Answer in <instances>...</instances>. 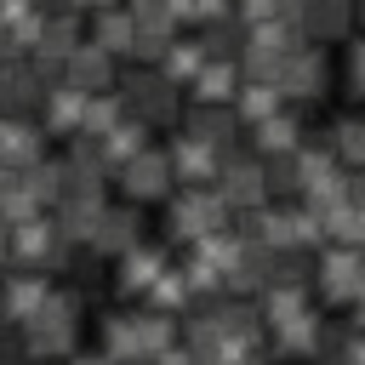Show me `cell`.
Returning <instances> with one entry per match:
<instances>
[{
    "label": "cell",
    "instance_id": "6da1fadb",
    "mask_svg": "<svg viewBox=\"0 0 365 365\" xmlns=\"http://www.w3.org/2000/svg\"><path fill=\"white\" fill-rule=\"evenodd\" d=\"M171 228L177 240H205L222 228V194H205V188H188L177 205H171Z\"/></svg>",
    "mask_w": 365,
    "mask_h": 365
},
{
    "label": "cell",
    "instance_id": "7a4b0ae2",
    "mask_svg": "<svg viewBox=\"0 0 365 365\" xmlns=\"http://www.w3.org/2000/svg\"><path fill=\"white\" fill-rule=\"evenodd\" d=\"M57 245H63V222H51V217H23V222H11V257H17V262H29V268L57 262Z\"/></svg>",
    "mask_w": 365,
    "mask_h": 365
},
{
    "label": "cell",
    "instance_id": "3957f363",
    "mask_svg": "<svg viewBox=\"0 0 365 365\" xmlns=\"http://www.w3.org/2000/svg\"><path fill=\"white\" fill-rule=\"evenodd\" d=\"M325 297L331 302H348V297H359L365 291V251H354V245H336V251H325Z\"/></svg>",
    "mask_w": 365,
    "mask_h": 365
},
{
    "label": "cell",
    "instance_id": "277c9868",
    "mask_svg": "<svg viewBox=\"0 0 365 365\" xmlns=\"http://www.w3.org/2000/svg\"><path fill=\"white\" fill-rule=\"evenodd\" d=\"M120 177H125V194L131 200H160L165 188H171V154H137V160H125L120 165Z\"/></svg>",
    "mask_w": 365,
    "mask_h": 365
},
{
    "label": "cell",
    "instance_id": "5b68a950",
    "mask_svg": "<svg viewBox=\"0 0 365 365\" xmlns=\"http://www.w3.org/2000/svg\"><path fill=\"white\" fill-rule=\"evenodd\" d=\"M217 194H222L228 205H262V200H268V171L251 165V160H234V165H222Z\"/></svg>",
    "mask_w": 365,
    "mask_h": 365
},
{
    "label": "cell",
    "instance_id": "8992f818",
    "mask_svg": "<svg viewBox=\"0 0 365 365\" xmlns=\"http://www.w3.org/2000/svg\"><path fill=\"white\" fill-rule=\"evenodd\" d=\"M165 268H171V262H165V251H154V245H131V251L120 257V291H125V297L154 291Z\"/></svg>",
    "mask_w": 365,
    "mask_h": 365
},
{
    "label": "cell",
    "instance_id": "52a82bcc",
    "mask_svg": "<svg viewBox=\"0 0 365 365\" xmlns=\"http://www.w3.org/2000/svg\"><path fill=\"white\" fill-rule=\"evenodd\" d=\"M29 354L34 359H57V354H68L74 348V319H57V314H40V319H29Z\"/></svg>",
    "mask_w": 365,
    "mask_h": 365
},
{
    "label": "cell",
    "instance_id": "ba28073f",
    "mask_svg": "<svg viewBox=\"0 0 365 365\" xmlns=\"http://www.w3.org/2000/svg\"><path fill=\"white\" fill-rule=\"evenodd\" d=\"M46 302H51V285H46V279H34V274L0 291V308H6V319H17V325L40 319V308H46Z\"/></svg>",
    "mask_w": 365,
    "mask_h": 365
},
{
    "label": "cell",
    "instance_id": "9c48e42d",
    "mask_svg": "<svg viewBox=\"0 0 365 365\" xmlns=\"http://www.w3.org/2000/svg\"><path fill=\"white\" fill-rule=\"evenodd\" d=\"M34 160H40V131L23 125V120H0V165L29 171Z\"/></svg>",
    "mask_w": 365,
    "mask_h": 365
},
{
    "label": "cell",
    "instance_id": "30bf717a",
    "mask_svg": "<svg viewBox=\"0 0 365 365\" xmlns=\"http://www.w3.org/2000/svg\"><path fill=\"white\" fill-rule=\"evenodd\" d=\"M171 171H182V182H205V177L217 171V148L200 143V137H177V148H171Z\"/></svg>",
    "mask_w": 365,
    "mask_h": 365
},
{
    "label": "cell",
    "instance_id": "8fae6325",
    "mask_svg": "<svg viewBox=\"0 0 365 365\" xmlns=\"http://www.w3.org/2000/svg\"><path fill=\"white\" fill-rule=\"evenodd\" d=\"M91 245H97V251H114V257H125L131 245H143V240H137V217H131V211H103V222H97Z\"/></svg>",
    "mask_w": 365,
    "mask_h": 365
},
{
    "label": "cell",
    "instance_id": "7c38bea8",
    "mask_svg": "<svg viewBox=\"0 0 365 365\" xmlns=\"http://www.w3.org/2000/svg\"><path fill=\"white\" fill-rule=\"evenodd\" d=\"M68 74H74V91L80 86H103L108 80V63H103V51L80 46V51H68Z\"/></svg>",
    "mask_w": 365,
    "mask_h": 365
},
{
    "label": "cell",
    "instance_id": "4fadbf2b",
    "mask_svg": "<svg viewBox=\"0 0 365 365\" xmlns=\"http://www.w3.org/2000/svg\"><path fill=\"white\" fill-rule=\"evenodd\" d=\"M257 148L262 154H291L297 148V125L291 120H262L257 125Z\"/></svg>",
    "mask_w": 365,
    "mask_h": 365
},
{
    "label": "cell",
    "instance_id": "5bb4252c",
    "mask_svg": "<svg viewBox=\"0 0 365 365\" xmlns=\"http://www.w3.org/2000/svg\"><path fill=\"white\" fill-rule=\"evenodd\" d=\"M245 91H251V97H245V103H240V108H245V114H251V120H257V125H262V120H274V114H279V91H274V86H245Z\"/></svg>",
    "mask_w": 365,
    "mask_h": 365
},
{
    "label": "cell",
    "instance_id": "9a60e30c",
    "mask_svg": "<svg viewBox=\"0 0 365 365\" xmlns=\"http://www.w3.org/2000/svg\"><path fill=\"white\" fill-rule=\"evenodd\" d=\"M336 154L342 160H365V120H342L336 125Z\"/></svg>",
    "mask_w": 365,
    "mask_h": 365
},
{
    "label": "cell",
    "instance_id": "2e32d148",
    "mask_svg": "<svg viewBox=\"0 0 365 365\" xmlns=\"http://www.w3.org/2000/svg\"><path fill=\"white\" fill-rule=\"evenodd\" d=\"M336 365H365V336H348L336 348Z\"/></svg>",
    "mask_w": 365,
    "mask_h": 365
},
{
    "label": "cell",
    "instance_id": "e0dca14e",
    "mask_svg": "<svg viewBox=\"0 0 365 365\" xmlns=\"http://www.w3.org/2000/svg\"><path fill=\"white\" fill-rule=\"evenodd\" d=\"M154 365H200V359H194V348H160Z\"/></svg>",
    "mask_w": 365,
    "mask_h": 365
},
{
    "label": "cell",
    "instance_id": "ac0fdd59",
    "mask_svg": "<svg viewBox=\"0 0 365 365\" xmlns=\"http://www.w3.org/2000/svg\"><path fill=\"white\" fill-rule=\"evenodd\" d=\"M348 205H359V211H365V171L348 182Z\"/></svg>",
    "mask_w": 365,
    "mask_h": 365
},
{
    "label": "cell",
    "instance_id": "d6986e66",
    "mask_svg": "<svg viewBox=\"0 0 365 365\" xmlns=\"http://www.w3.org/2000/svg\"><path fill=\"white\" fill-rule=\"evenodd\" d=\"M74 365H120V359H114V354H80Z\"/></svg>",
    "mask_w": 365,
    "mask_h": 365
},
{
    "label": "cell",
    "instance_id": "ffe728a7",
    "mask_svg": "<svg viewBox=\"0 0 365 365\" xmlns=\"http://www.w3.org/2000/svg\"><path fill=\"white\" fill-rule=\"evenodd\" d=\"M354 80L365 86V46H359V57H354Z\"/></svg>",
    "mask_w": 365,
    "mask_h": 365
},
{
    "label": "cell",
    "instance_id": "44dd1931",
    "mask_svg": "<svg viewBox=\"0 0 365 365\" xmlns=\"http://www.w3.org/2000/svg\"><path fill=\"white\" fill-rule=\"evenodd\" d=\"M6 228H11V222H0V257L11 251V234H6Z\"/></svg>",
    "mask_w": 365,
    "mask_h": 365
},
{
    "label": "cell",
    "instance_id": "7402d4cb",
    "mask_svg": "<svg viewBox=\"0 0 365 365\" xmlns=\"http://www.w3.org/2000/svg\"><path fill=\"white\" fill-rule=\"evenodd\" d=\"M354 302H359V325H365V291H359V297H354Z\"/></svg>",
    "mask_w": 365,
    "mask_h": 365
},
{
    "label": "cell",
    "instance_id": "603a6c76",
    "mask_svg": "<svg viewBox=\"0 0 365 365\" xmlns=\"http://www.w3.org/2000/svg\"><path fill=\"white\" fill-rule=\"evenodd\" d=\"M80 6H108V0H80Z\"/></svg>",
    "mask_w": 365,
    "mask_h": 365
}]
</instances>
